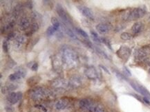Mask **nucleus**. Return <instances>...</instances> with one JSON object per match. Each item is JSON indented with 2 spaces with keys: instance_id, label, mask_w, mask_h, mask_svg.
I'll use <instances>...</instances> for the list:
<instances>
[{
  "instance_id": "obj_9",
  "label": "nucleus",
  "mask_w": 150,
  "mask_h": 112,
  "mask_svg": "<svg viewBox=\"0 0 150 112\" xmlns=\"http://www.w3.org/2000/svg\"><path fill=\"white\" fill-rule=\"evenodd\" d=\"M26 71L24 70L23 68H20L18 70H17L15 73L10 74L9 76V79L11 81H15L18 79H21V78H23L24 76H26Z\"/></svg>"
},
{
  "instance_id": "obj_21",
  "label": "nucleus",
  "mask_w": 150,
  "mask_h": 112,
  "mask_svg": "<svg viewBox=\"0 0 150 112\" xmlns=\"http://www.w3.org/2000/svg\"><path fill=\"white\" fill-rule=\"evenodd\" d=\"M62 29L64 30V31L66 32V34H67L68 36H70V37L73 38H76V36L74 34V32H73V31L71 30L70 28H68L67 26L64 25V24H62Z\"/></svg>"
},
{
  "instance_id": "obj_24",
  "label": "nucleus",
  "mask_w": 150,
  "mask_h": 112,
  "mask_svg": "<svg viewBox=\"0 0 150 112\" xmlns=\"http://www.w3.org/2000/svg\"><path fill=\"white\" fill-rule=\"evenodd\" d=\"M76 31L78 33V34H80V35L82 36L83 37H85V38H87V39H89L88 34H87V33L85 32V30H83L82 29L79 28H76Z\"/></svg>"
},
{
  "instance_id": "obj_7",
  "label": "nucleus",
  "mask_w": 150,
  "mask_h": 112,
  "mask_svg": "<svg viewBox=\"0 0 150 112\" xmlns=\"http://www.w3.org/2000/svg\"><path fill=\"white\" fill-rule=\"evenodd\" d=\"M56 11L57 14H58L59 16L60 17V18L64 21L66 24H72V19L68 15L67 12L64 10V8L62 6V5L60 4H57L56 6Z\"/></svg>"
},
{
  "instance_id": "obj_15",
  "label": "nucleus",
  "mask_w": 150,
  "mask_h": 112,
  "mask_svg": "<svg viewBox=\"0 0 150 112\" xmlns=\"http://www.w3.org/2000/svg\"><path fill=\"white\" fill-rule=\"evenodd\" d=\"M31 24H30V21L26 17H24L20 20V24H19V26H20V28L22 30H27L29 28L31 27Z\"/></svg>"
},
{
  "instance_id": "obj_34",
  "label": "nucleus",
  "mask_w": 150,
  "mask_h": 112,
  "mask_svg": "<svg viewBox=\"0 0 150 112\" xmlns=\"http://www.w3.org/2000/svg\"><path fill=\"white\" fill-rule=\"evenodd\" d=\"M57 22H59V21L57 20V18H55V17H52V18H51L52 24H56V23H57Z\"/></svg>"
},
{
  "instance_id": "obj_26",
  "label": "nucleus",
  "mask_w": 150,
  "mask_h": 112,
  "mask_svg": "<svg viewBox=\"0 0 150 112\" xmlns=\"http://www.w3.org/2000/svg\"><path fill=\"white\" fill-rule=\"evenodd\" d=\"M3 50L5 53H7L8 52V49H9V44H8V41L5 40L3 42Z\"/></svg>"
},
{
  "instance_id": "obj_5",
  "label": "nucleus",
  "mask_w": 150,
  "mask_h": 112,
  "mask_svg": "<svg viewBox=\"0 0 150 112\" xmlns=\"http://www.w3.org/2000/svg\"><path fill=\"white\" fill-rule=\"evenodd\" d=\"M48 92V91L47 92V90L42 88V87H36L31 91L30 96L31 99L35 100V101H39V100L46 97Z\"/></svg>"
},
{
  "instance_id": "obj_4",
  "label": "nucleus",
  "mask_w": 150,
  "mask_h": 112,
  "mask_svg": "<svg viewBox=\"0 0 150 112\" xmlns=\"http://www.w3.org/2000/svg\"><path fill=\"white\" fill-rule=\"evenodd\" d=\"M130 84L134 90H136L141 95L143 96V97L147 98V99L150 100V92L143 85H140V83L135 81H130Z\"/></svg>"
},
{
  "instance_id": "obj_10",
  "label": "nucleus",
  "mask_w": 150,
  "mask_h": 112,
  "mask_svg": "<svg viewBox=\"0 0 150 112\" xmlns=\"http://www.w3.org/2000/svg\"><path fill=\"white\" fill-rule=\"evenodd\" d=\"M22 94L20 92H12L8 97V101L10 104H16L20 100L22 99Z\"/></svg>"
},
{
  "instance_id": "obj_17",
  "label": "nucleus",
  "mask_w": 150,
  "mask_h": 112,
  "mask_svg": "<svg viewBox=\"0 0 150 112\" xmlns=\"http://www.w3.org/2000/svg\"><path fill=\"white\" fill-rule=\"evenodd\" d=\"M68 83L64 79H58L53 83V86L55 88H64L67 86Z\"/></svg>"
},
{
  "instance_id": "obj_6",
  "label": "nucleus",
  "mask_w": 150,
  "mask_h": 112,
  "mask_svg": "<svg viewBox=\"0 0 150 112\" xmlns=\"http://www.w3.org/2000/svg\"><path fill=\"white\" fill-rule=\"evenodd\" d=\"M131 54H132V50L129 47L126 45H123L117 50L116 55L118 57L123 61L124 62H127L128 61L129 58L130 57Z\"/></svg>"
},
{
  "instance_id": "obj_20",
  "label": "nucleus",
  "mask_w": 150,
  "mask_h": 112,
  "mask_svg": "<svg viewBox=\"0 0 150 112\" xmlns=\"http://www.w3.org/2000/svg\"><path fill=\"white\" fill-rule=\"evenodd\" d=\"M39 28H40L39 25H38L37 23H34V24H33L30 27V30L27 33V35L31 36V34H33V33L37 32L38 30H39Z\"/></svg>"
},
{
  "instance_id": "obj_33",
  "label": "nucleus",
  "mask_w": 150,
  "mask_h": 112,
  "mask_svg": "<svg viewBox=\"0 0 150 112\" xmlns=\"http://www.w3.org/2000/svg\"><path fill=\"white\" fill-rule=\"evenodd\" d=\"M100 67L102 68V69H103V70L105 72H107V74H110V72H109V69H107V68L106 67H104V66H103V65H100Z\"/></svg>"
},
{
  "instance_id": "obj_11",
  "label": "nucleus",
  "mask_w": 150,
  "mask_h": 112,
  "mask_svg": "<svg viewBox=\"0 0 150 112\" xmlns=\"http://www.w3.org/2000/svg\"><path fill=\"white\" fill-rule=\"evenodd\" d=\"M85 74H86V76L88 77L89 79H96L97 78V72L94 67H89L88 69H87L86 72H85Z\"/></svg>"
},
{
  "instance_id": "obj_18",
  "label": "nucleus",
  "mask_w": 150,
  "mask_h": 112,
  "mask_svg": "<svg viewBox=\"0 0 150 112\" xmlns=\"http://www.w3.org/2000/svg\"><path fill=\"white\" fill-rule=\"evenodd\" d=\"M24 41H25V37L24 36H18L16 39H15V42H14V47L15 48L19 49L24 44Z\"/></svg>"
},
{
  "instance_id": "obj_32",
  "label": "nucleus",
  "mask_w": 150,
  "mask_h": 112,
  "mask_svg": "<svg viewBox=\"0 0 150 112\" xmlns=\"http://www.w3.org/2000/svg\"><path fill=\"white\" fill-rule=\"evenodd\" d=\"M95 112H105V111H104V109L102 107L97 106V109H96V110H95Z\"/></svg>"
},
{
  "instance_id": "obj_2",
  "label": "nucleus",
  "mask_w": 150,
  "mask_h": 112,
  "mask_svg": "<svg viewBox=\"0 0 150 112\" xmlns=\"http://www.w3.org/2000/svg\"><path fill=\"white\" fill-rule=\"evenodd\" d=\"M62 59L68 67H72L76 63L77 57L75 52L70 49H64L62 52Z\"/></svg>"
},
{
  "instance_id": "obj_12",
  "label": "nucleus",
  "mask_w": 150,
  "mask_h": 112,
  "mask_svg": "<svg viewBox=\"0 0 150 112\" xmlns=\"http://www.w3.org/2000/svg\"><path fill=\"white\" fill-rule=\"evenodd\" d=\"M69 101L67 99H61L55 104V107L58 110H63L67 107Z\"/></svg>"
},
{
  "instance_id": "obj_29",
  "label": "nucleus",
  "mask_w": 150,
  "mask_h": 112,
  "mask_svg": "<svg viewBox=\"0 0 150 112\" xmlns=\"http://www.w3.org/2000/svg\"><path fill=\"white\" fill-rule=\"evenodd\" d=\"M15 35H16V34H15V32H10L9 34H8V36H7V38H8V40H12V39H13V38H15Z\"/></svg>"
},
{
  "instance_id": "obj_30",
  "label": "nucleus",
  "mask_w": 150,
  "mask_h": 112,
  "mask_svg": "<svg viewBox=\"0 0 150 112\" xmlns=\"http://www.w3.org/2000/svg\"><path fill=\"white\" fill-rule=\"evenodd\" d=\"M97 52H98L99 54H100V55L101 56H102V57H104V58H106V59H109V57H108V56L105 54V52L102 51V50H100V49H97Z\"/></svg>"
},
{
  "instance_id": "obj_31",
  "label": "nucleus",
  "mask_w": 150,
  "mask_h": 112,
  "mask_svg": "<svg viewBox=\"0 0 150 112\" xmlns=\"http://www.w3.org/2000/svg\"><path fill=\"white\" fill-rule=\"evenodd\" d=\"M38 63L36 62H34V63L33 64L32 66H31V69H32L33 71L35 72V71L38 70Z\"/></svg>"
},
{
  "instance_id": "obj_3",
  "label": "nucleus",
  "mask_w": 150,
  "mask_h": 112,
  "mask_svg": "<svg viewBox=\"0 0 150 112\" xmlns=\"http://www.w3.org/2000/svg\"><path fill=\"white\" fill-rule=\"evenodd\" d=\"M97 105L89 99H82L80 101V107L82 109L89 112H95L97 107Z\"/></svg>"
},
{
  "instance_id": "obj_22",
  "label": "nucleus",
  "mask_w": 150,
  "mask_h": 112,
  "mask_svg": "<svg viewBox=\"0 0 150 112\" xmlns=\"http://www.w3.org/2000/svg\"><path fill=\"white\" fill-rule=\"evenodd\" d=\"M91 34L92 39H93L94 41L96 42L97 43H102V38H100V36H98V34H97V32H95V31L92 30L91 31Z\"/></svg>"
},
{
  "instance_id": "obj_27",
  "label": "nucleus",
  "mask_w": 150,
  "mask_h": 112,
  "mask_svg": "<svg viewBox=\"0 0 150 112\" xmlns=\"http://www.w3.org/2000/svg\"><path fill=\"white\" fill-rule=\"evenodd\" d=\"M102 43H104L106 45H107V46L108 47V48H109L110 50H112V48H111V45L110 43V41H109V40L107 39V38H102Z\"/></svg>"
},
{
  "instance_id": "obj_16",
  "label": "nucleus",
  "mask_w": 150,
  "mask_h": 112,
  "mask_svg": "<svg viewBox=\"0 0 150 112\" xmlns=\"http://www.w3.org/2000/svg\"><path fill=\"white\" fill-rule=\"evenodd\" d=\"M82 82L80 78L78 76H73L72 78L70 79V81H69V85H70L71 87H78L81 85Z\"/></svg>"
},
{
  "instance_id": "obj_25",
  "label": "nucleus",
  "mask_w": 150,
  "mask_h": 112,
  "mask_svg": "<svg viewBox=\"0 0 150 112\" xmlns=\"http://www.w3.org/2000/svg\"><path fill=\"white\" fill-rule=\"evenodd\" d=\"M56 31H57V30L55 29L53 26H49V27L47 28V30H46L47 36H52L54 34V33L56 32Z\"/></svg>"
},
{
  "instance_id": "obj_19",
  "label": "nucleus",
  "mask_w": 150,
  "mask_h": 112,
  "mask_svg": "<svg viewBox=\"0 0 150 112\" xmlns=\"http://www.w3.org/2000/svg\"><path fill=\"white\" fill-rule=\"evenodd\" d=\"M41 80V78L39 76H34L29 78L27 80L28 85H30V86H33V85H37Z\"/></svg>"
},
{
  "instance_id": "obj_13",
  "label": "nucleus",
  "mask_w": 150,
  "mask_h": 112,
  "mask_svg": "<svg viewBox=\"0 0 150 112\" xmlns=\"http://www.w3.org/2000/svg\"><path fill=\"white\" fill-rule=\"evenodd\" d=\"M144 24L140 22H137L134 24L132 28V30L134 34H137L141 32L143 30Z\"/></svg>"
},
{
  "instance_id": "obj_35",
  "label": "nucleus",
  "mask_w": 150,
  "mask_h": 112,
  "mask_svg": "<svg viewBox=\"0 0 150 112\" xmlns=\"http://www.w3.org/2000/svg\"><path fill=\"white\" fill-rule=\"evenodd\" d=\"M149 74H150V68H149Z\"/></svg>"
},
{
  "instance_id": "obj_14",
  "label": "nucleus",
  "mask_w": 150,
  "mask_h": 112,
  "mask_svg": "<svg viewBox=\"0 0 150 112\" xmlns=\"http://www.w3.org/2000/svg\"><path fill=\"white\" fill-rule=\"evenodd\" d=\"M97 30L101 34H106L110 30L111 26L109 24H100L96 26Z\"/></svg>"
},
{
  "instance_id": "obj_23",
  "label": "nucleus",
  "mask_w": 150,
  "mask_h": 112,
  "mask_svg": "<svg viewBox=\"0 0 150 112\" xmlns=\"http://www.w3.org/2000/svg\"><path fill=\"white\" fill-rule=\"evenodd\" d=\"M132 37H133L132 34H131L130 33L128 32H123L120 35V38L124 40V41H128V40L132 39Z\"/></svg>"
},
{
  "instance_id": "obj_8",
  "label": "nucleus",
  "mask_w": 150,
  "mask_h": 112,
  "mask_svg": "<svg viewBox=\"0 0 150 112\" xmlns=\"http://www.w3.org/2000/svg\"><path fill=\"white\" fill-rule=\"evenodd\" d=\"M78 8L80 13L82 14L85 17L91 19H94V15L93 11H92L89 8L85 6H78Z\"/></svg>"
},
{
  "instance_id": "obj_28",
  "label": "nucleus",
  "mask_w": 150,
  "mask_h": 112,
  "mask_svg": "<svg viewBox=\"0 0 150 112\" xmlns=\"http://www.w3.org/2000/svg\"><path fill=\"white\" fill-rule=\"evenodd\" d=\"M123 71H124V73H125V74L126 75V76H132V73H131L130 69H129L127 67H125V66L123 67Z\"/></svg>"
},
{
  "instance_id": "obj_1",
  "label": "nucleus",
  "mask_w": 150,
  "mask_h": 112,
  "mask_svg": "<svg viewBox=\"0 0 150 112\" xmlns=\"http://www.w3.org/2000/svg\"><path fill=\"white\" fill-rule=\"evenodd\" d=\"M146 13H147V10L145 7H138V8H134L133 10H130L129 13L125 14L123 17L125 20H136V19L143 17L145 15Z\"/></svg>"
}]
</instances>
